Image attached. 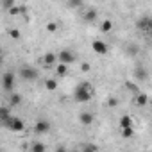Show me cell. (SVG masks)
<instances>
[{
    "mask_svg": "<svg viewBox=\"0 0 152 152\" xmlns=\"http://www.w3.org/2000/svg\"><path fill=\"white\" fill-rule=\"evenodd\" d=\"M91 97H93V90H91V86L88 83L79 84L73 91V99L77 102H88V100H91Z\"/></svg>",
    "mask_w": 152,
    "mask_h": 152,
    "instance_id": "1",
    "label": "cell"
},
{
    "mask_svg": "<svg viewBox=\"0 0 152 152\" xmlns=\"http://www.w3.org/2000/svg\"><path fill=\"white\" fill-rule=\"evenodd\" d=\"M6 127H9L11 131H15V132H22L23 129H25V124H23V120H20V118H16V116H7L4 122H2Z\"/></svg>",
    "mask_w": 152,
    "mask_h": 152,
    "instance_id": "2",
    "label": "cell"
},
{
    "mask_svg": "<svg viewBox=\"0 0 152 152\" xmlns=\"http://www.w3.org/2000/svg\"><path fill=\"white\" fill-rule=\"evenodd\" d=\"M20 75H22V79H23V81L32 83V81H36V79H38V70H36V68H32V66H22Z\"/></svg>",
    "mask_w": 152,
    "mask_h": 152,
    "instance_id": "3",
    "label": "cell"
},
{
    "mask_svg": "<svg viewBox=\"0 0 152 152\" xmlns=\"http://www.w3.org/2000/svg\"><path fill=\"white\" fill-rule=\"evenodd\" d=\"M2 88H4L7 93L13 91V88H15V73H13V72H6V73L2 75Z\"/></svg>",
    "mask_w": 152,
    "mask_h": 152,
    "instance_id": "4",
    "label": "cell"
},
{
    "mask_svg": "<svg viewBox=\"0 0 152 152\" xmlns=\"http://www.w3.org/2000/svg\"><path fill=\"white\" fill-rule=\"evenodd\" d=\"M59 59H61V63H64V64H72L73 61H75V54L72 52V50H61L59 52Z\"/></svg>",
    "mask_w": 152,
    "mask_h": 152,
    "instance_id": "5",
    "label": "cell"
},
{
    "mask_svg": "<svg viewBox=\"0 0 152 152\" xmlns=\"http://www.w3.org/2000/svg\"><path fill=\"white\" fill-rule=\"evenodd\" d=\"M91 47H93V50H95L99 56H106V54H107V50H109V47H107L104 41H100V39H95Z\"/></svg>",
    "mask_w": 152,
    "mask_h": 152,
    "instance_id": "6",
    "label": "cell"
},
{
    "mask_svg": "<svg viewBox=\"0 0 152 152\" xmlns=\"http://www.w3.org/2000/svg\"><path fill=\"white\" fill-rule=\"evenodd\" d=\"M34 131H36L38 134L48 132V131H50V122H47V120H38L36 125H34Z\"/></svg>",
    "mask_w": 152,
    "mask_h": 152,
    "instance_id": "7",
    "label": "cell"
},
{
    "mask_svg": "<svg viewBox=\"0 0 152 152\" xmlns=\"http://www.w3.org/2000/svg\"><path fill=\"white\" fill-rule=\"evenodd\" d=\"M79 120H81V124L83 125H91L93 124V120H95V116H93V113H90V111H84V113H81V116H79Z\"/></svg>",
    "mask_w": 152,
    "mask_h": 152,
    "instance_id": "8",
    "label": "cell"
},
{
    "mask_svg": "<svg viewBox=\"0 0 152 152\" xmlns=\"http://www.w3.org/2000/svg\"><path fill=\"white\" fill-rule=\"evenodd\" d=\"M56 54H52V52H47L45 56H43V63L47 64V68H50V66H54L56 64Z\"/></svg>",
    "mask_w": 152,
    "mask_h": 152,
    "instance_id": "9",
    "label": "cell"
},
{
    "mask_svg": "<svg viewBox=\"0 0 152 152\" xmlns=\"http://www.w3.org/2000/svg\"><path fill=\"white\" fill-rule=\"evenodd\" d=\"M152 27V20L148 18V16H145V18H141V20H138V29H143V31H148Z\"/></svg>",
    "mask_w": 152,
    "mask_h": 152,
    "instance_id": "10",
    "label": "cell"
},
{
    "mask_svg": "<svg viewBox=\"0 0 152 152\" xmlns=\"http://www.w3.org/2000/svg\"><path fill=\"white\" fill-rule=\"evenodd\" d=\"M56 73H57V77H64L68 73V64H64V63L56 64Z\"/></svg>",
    "mask_w": 152,
    "mask_h": 152,
    "instance_id": "11",
    "label": "cell"
},
{
    "mask_svg": "<svg viewBox=\"0 0 152 152\" xmlns=\"http://www.w3.org/2000/svg\"><path fill=\"white\" fill-rule=\"evenodd\" d=\"M136 104H138V106H147V104H148V95L136 91Z\"/></svg>",
    "mask_w": 152,
    "mask_h": 152,
    "instance_id": "12",
    "label": "cell"
},
{
    "mask_svg": "<svg viewBox=\"0 0 152 152\" xmlns=\"http://www.w3.org/2000/svg\"><path fill=\"white\" fill-rule=\"evenodd\" d=\"M97 16H99V15H97L95 9H86V11H84V20H86V22H95Z\"/></svg>",
    "mask_w": 152,
    "mask_h": 152,
    "instance_id": "13",
    "label": "cell"
},
{
    "mask_svg": "<svg viewBox=\"0 0 152 152\" xmlns=\"http://www.w3.org/2000/svg\"><path fill=\"white\" fill-rule=\"evenodd\" d=\"M7 11H9V15H11V16H16V15L25 13V7H20V6H11Z\"/></svg>",
    "mask_w": 152,
    "mask_h": 152,
    "instance_id": "14",
    "label": "cell"
},
{
    "mask_svg": "<svg viewBox=\"0 0 152 152\" xmlns=\"http://www.w3.org/2000/svg\"><path fill=\"white\" fill-rule=\"evenodd\" d=\"M20 102H22V97L18 93H11L9 95V106H18Z\"/></svg>",
    "mask_w": 152,
    "mask_h": 152,
    "instance_id": "15",
    "label": "cell"
},
{
    "mask_svg": "<svg viewBox=\"0 0 152 152\" xmlns=\"http://www.w3.org/2000/svg\"><path fill=\"white\" fill-rule=\"evenodd\" d=\"M122 127H132V118L127 116V115L122 116V118H120V129H122Z\"/></svg>",
    "mask_w": 152,
    "mask_h": 152,
    "instance_id": "16",
    "label": "cell"
},
{
    "mask_svg": "<svg viewBox=\"0 0 152 152\" xmlns=\"http://www.w3.org/2000/svg\"><path fill=\"white\" fill-rule=\"evenodd\" d=\"M45 88H47L48 91H54V90L57 88V81H54V79H47V81H45Z\"/></svg>",
    "mask_w": 152,
    "mask_h": 152,
    "instance_id": "17",
    "label": "cell"
},
{
    "mask_svg": "<svg viewBox=\"0 0 152 152\" xmlns=\"http://www.w3.org/2000/svg\"><path fill=\"white\" fill-rule=\"evenodd\" d=\"M11 115V111H9V107H4V106H0V122H4L7 116Z\"/></svg>",
    "mask_w": 152,
    "mask_h": 152,
    "instance_id": "18",
    "label": "cell"
},
{
    "mask_svg": "<svg viewBox=\"0 0 152 152\" xmlns=\"http://www.w3.org/2000/svg\"><path fill=\"white\" fill-rule=\"evenodd\" d=\"M100 29H102V32H109V31L113 29L111 20H104V22H102V25H100Z\"/></svg>",
    "mask_w": 152,
    "mask_h": 152,
    "instance_id": "19",
    "label": "cell"
},
{
    "mask_svg": "<svg viewBox=\"0 0 152 152\" xmlns=\"http://www.w3.org/2000/svg\"><path fill=\"white\" fill-rule=\"evenodd\" d=\"M7 34H9V38H13V39H20V38H22V34H20L18 29H9Z\"/></svg>",
    "mask_w": 152,
    "mask_h": 152,
    "instance_id": "20",
    "label": "cell"
},
{
    "mask_svg": "<svg viewBox=\"0 0 152 152\" xmlns=\"http://www.w3.org/2000/svg\"><path fill=\"white\" fill-rule=\"evenodd\" d=\"M132 134H134L132 127H122V136L124 138H132Z\"/></svg>",
    "mask_w": 152,
    "mask_h": 152,
    "instance_id": "21",
    "label": "cell"
},
{
    "mask_svg": "<svg viewBox=\"0 0 152 152\" xmlns=\"http://www.w3.org/2000/svg\"><path fill=\"white\" fill-rule=\"evenodd\" d=\"M136 77H138V81H143V79L147 77V72H145V70H143L141 66H140V68L136 70Z\"/></svg>",
    "mask_w": 152,
    "mask_h": 152,
    "instance_id": "22",
    "label": "cell"
},
{
    "mask_svg": "<svg viewBox=\"0 0 152 152\" xmlns=\"http://www.w3.org/2000/svg\"><path fill=\"white\" fill-rule=\"evenodd\" d=\"M31 148H32V152H43V150H45V145L36 141V143H32V147H31Z\"/></svg>",
    "mask_w": 152,
    "mask_h": 152,
    "instance_id": "23",
    "label": "cell"
},
{
    "mask_svg": "<svg viewBox=\"0 0 152 152\" xmlns=\"http://www.w3.org/2000/svg\"><path fill=\"white\" fill-rule=\"evenodd\" d=\"M47 31H48V32H56V31H57V23H54V22L47 23Z\"/></svg>",
    "mask_w": 152,
    "mask_h": 152,
    "instance_id": "24",
    "label": "cell"
},
{
    "mask_svg": "<svg viewBox=\"0 0 152 152\" xmlns=\"http://www.w3.org/2000/svg\"><path fill=\"white\" fill-rule=\"evenodd\" d=\"M70 6L72 7H81L83 6V0H70Z\"/></svg>",
    "mask_w": 152,
    "mask_h": 152,
    "instance_id": "25",
    "label": "cell"
},
{
    "mask_svg": "<svg viewBox=\"0 0 152 152\" xmlns=\"http://www.w3.org/2000/svg\"><path fill=\"white\" fill-rule=\"evenodd\" d=\"M11 6H15V0H4V7L6 9H9Z\"/></svg>",
    "mask_w": 152,
    "mask_h": 152,
    "instance_id": "26",
    "label": "cell"
},
{
    "mask_svg": "<svg viewBox=\"0 0 152 152\" xmlns=\"http://www.w3.org/2000/svg\"><path fill=\"white\" fill-rule=\"evenodd\" d=\"M81 70H83V72H90V64H88V63H83V64H81Z\"/></svg>",
    "mask_w": 152,
    "mask_h": 152,
    "instance_id": "27",
    "label": "cell"
},
{
    "mask_svg": "<svg viewBox=\"0 0 152 152\" xmlns=\"http://www.w3.org/2000/svg\"><path fill=\"white\" fill-rule=\"evenodd\" d=\"M127 88H129V90H134V91H138V86H134L132 83H127Z\"/></svg>",
    "mask_w": 152,
    "mask_h": 152,
    "instance_id": "28",
    "label": "cell"
},
{
    "mask_svg": "<svg viewBox=\"0 0 152 152\" xmlns=\"http://www.w3.org/2000/svg\"><path fill=\"white\" fill-rule=\"evenodd\" d=\"M0 66H2V50H0Z\"/></svg>",
    "mask_w": 152,
    "mask_h": 152,
    "instance_id": "29",
    "label": "cell"
}]
</instances>
